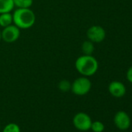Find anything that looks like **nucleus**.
Instances as JSON below:
<instances>
[{"label": "nucleus", "instance_id": "1", "mask_svg": "<svg viewBox=\"0 0 132 132\" xmlns=\"http://www.w3.org/2000/svg\"><path fill=\"white\" fill-rule=\"evenodd\" d=\"M77 72L82 76L89 77L96 74L99 68V63L93 55L82 54L79 57L75 63Z\"/></svg>", "mask_w": 132, "mask_h": 132}, {"label": "nucleus", "instance_id": "2", "mask_svg": "<svg viewBox=\"0 0 132 132\" xmlns=\"http://www.w3.org/2000/svg\"><path fill=\"white\" fill-rule=\"evenodd\" d=\"M13 24L20 30L32 27L36 21L35 13L30 8H17L13 13Z\"/></svg>", "mask_w": 132, "mask_h": 132}, {"label": "nucleus", "instance_id": "3", "mask_svg": "<svg viewBox=\"0 0 132 132\" xmlns=\"http://www.w3.org/2000/svg\"><path fill=\"white\" fill-rule=\"evenodd\" d=\"M92 88V83L86 76H81L73 81L71 86L72 92L77 96L86 95Z\"/></svg>", "mask_w": 132, "mask_h": 132}, {"label": "nucleus", "instance_id": "4", "mask_svg": "<svg viewBox=\"0 0 132 132\" xmlns=\"http://www.w3.org/2000/svg\"><path fill=\"white\" fill-rule=\"evenodd\" d=\"M72 122L75 127L78 130L82 131H87L90 130L93 121L91 117L87 113L80 112L74 116Z\"/></svg>", "mask_w": 132, "mask_h": 132}, {"label": "nucleus", "instance_id": "5", "mask_svg": "<svg viewBox=\"0 0 132 132\" xmlns=\"http://www.w3.org/2000/svg\"><path fill=\"white\" fill-rule=\"evenodd\" d=\"M86 36L88 40L93 43H100L106 37V30L101 26L93 25L87 30Z\"/></svg>", "mask_w": 132, "mask_h": 132}, {"label": "nucleus", "instance_id": "6", "mask_svg": "<svg viewBox=\"0 0 132 132\" xmlns=\"http://www.w3.org/2000/svg\"><path fill=\"white\" fill-rule=\"evenodd\" d=\"M20 36V29L13 23L4 27L2 30V40L6 43H13L16 41Z\"/></svg>", "mask_w": 132, "mask_h": 132}, {"label": "nucleus", "instance_id": "7", "mask_svg": "<svg viewBox=\"0 0 132 132\" xmlns=\"http://www.w3.org/2000/svg\"><path fill=\"white\" fill-rule=\"evenodd\" d=\"M115 126L120 130H126L130 127L131 120L130 116L125 111H118L113 117Z\"/></svg>", "mask_w": 132, "mask_h": 132}, {"label": "nucleus", "instance_id": "8", "mask_svg": "<svg viewBox=\"0 0 132 132\" xmlns=\"http://www.w3.org/2000/svg\"><path fill=\"white\" fill-rule=\"evenodd\" d=\"M108 91L111 96L116 98L123 97L126 93V87L123 83L119 81H113L109 84Z\"/></svg>", "mask_w": 132, "mask_h": 132}, {"label": "nucleus", "instance_id": "9", "mask_svg": "<svg viewBox=\"0 0 132 132\" xmlns=\"http://www.w3.org/2000/svg\"><path fill=\"white\" fill-rule=\"evenodd\" d=\"M14 7L13 0H0V14L11 13Z\"/></svg>", "mask_w": 132, "mask_h": 132}, {"label": "nucleus", "instance_id": "10", "mask_svg": "<svg viewBox=\"0 0 132 132\" xmlns=\"http://www.w3.org/2000/svg\"><path fill=\"white\" fill-rule=\"evenodd\" d=\"M13 23V13H5L0 14V27L4 28Z\"/></svg>", "mask_w": 132, "mask_h": 132}, {"label": "nucleus", "instance_id": "11", "mask_svg": "<svg viewBox=\"0 0 132 132\" xmlns=\"http://www.w3.org/2000/svg\"><path fill=\"white\" fill-rule=\"evenodd\" d=\"M81 48H82V51L83 54H86V55H93V54L94 52V50H95L94 43H93L89 40H85L82 44Z\"/></svg>", "mask_w": 132, "mask_h": 132}, {"label": "nucleus", "instance_id": "12", "mask_svg": "<svg viewBox=\"0 0 132 132\" xmlns=\"http://www.w3.org/2000/svg\"><path fill=\"white\" fill-rule=\"evenodd\" d=\"M13 3L16 8H30L33 0H13Z\"/></svg>", "mask_w": 132, "mask_h": 132}, {"label": "nucleus", "instance_id": "13", "mask_svg": "<svg viewBox=\"0 0 132 132\" xmlns=\"http://www.w3.org/2000/svg\"><path fill=\"white\" fill-rule=\"evenodd\" d=\"M71 86L72 83L67 79H63L60 81V82L58 83V89L61 92H68L71 90Z\"/></svg>", "mask_w": 132, "mask_h": 132}, {"label": "nucleus", "instance_id": "14", "mask_svg": "<svg viewBox=\"0 0 132 132\" xmlns=\"http://www.w3.org/2000/svg\"><path fill=\"white\" fill-rule=\"evenodd\" d=\"M90 129L93 132H103L105 129V126L101 121L96 120L94 122H92Z\"/></svg>", "mask_w": 132, "mask_h": 132}, {"label": "nucleus", "instance_id": "15", "mask_svg": "<svg viewBox=\"0 0 132 132\" xmlns=\"http://www.w3.org/2000/svg\"><path fill=\"white\" fill-rule=\"evenodd\" d=\"M3 132H20V128L18 124L15 123H10L3 128Z\"/></svg>", "mask_w": 132, "mask_h": 132}, {"label": "nucleus", "instance_id": "16", "mask_svg": "<svg viewBox=\"0 0 132 132\" xmlns=\"http://www.w3.org/2000/svg\"><path fill=\"white\" fill-rule=\"evenodd\" d=\"M126 77H127V79L128 80V82L132 83V65L127 69Z\"/></svg>", "mask_w": 132, "mask_h": 132}, {"label": "nucleus", "instance_id": "17", "mask_svg": "<svg viewBox=\"0 0 132 132\" xmlns=\"http://www.w3.org/2000/svg\"><path fill=\"white\" fill-rule=\"evenodd\" d=\"M1 40H2V31L0 30V41H1Z\"/></svg>", "mask_w": 132, "mask_h": 132}]
</instances>
